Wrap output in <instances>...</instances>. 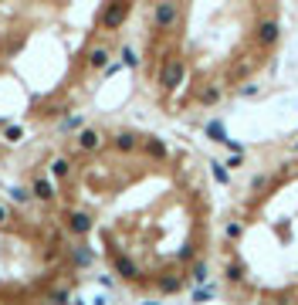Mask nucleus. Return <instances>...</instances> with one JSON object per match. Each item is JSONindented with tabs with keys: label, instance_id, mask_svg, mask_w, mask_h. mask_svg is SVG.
Here are the masks:
<instances>
[{
	"label": "nucleus",
	"instance_id": "7ed1b4c3",
	"mask_svg": "<svg viewBox=\"0 0 298 305\" xmlns=\"http://www.w3.org/2000/svg\"><path fill=\"white\" fill-rule=\"evenodd\" d=\"M217 292L234 302L298 305V150L264 166L227 214Z\"/></svg>",
	"mask_w": 298,
	"mask_h": 305
},
{
	"label": "nucleus",
	"instance_id": "1a4fd4ad",
	"mask_svg": "<svg viewBox=\"0 0 298 305\" xmlns=\"http://www.w3.org/2000/svg\"><path fill=\"white\" fill-rule=\"evenodd\" d=\"M0 221H7V210H3V207H0Z\"/></svg>",
	"mask_w": 298,
	"mask_h": 305
},
{
	"label": "nucleus",
	"instance_id": "20e7f679",
	"mask_svg": "<svg viewBox=\"0 0 298 305\" xmlns=\"http://www.w3.org/2000/svg\"><path fill=\"white\" fill-rule=\"evenodd\" d=\"M31 193H34L37 200H55V197H58V187H55L48 176H37V180L31 183Z\"/></svg>",
	"mask_w": 298,
	"mask_h": 305
},
{
	"label": "nucleus",
	"instance_id": "f03ea898",
	"mask_svg": "<svg viewBox=\"0 0 298 305\" xmlns=\"http://www.w3.org/2000/svg\"><path fill=\"white\" fill-rule=\"evenodd\" d=\"M281 44L285 0H152L136 68L169 115H207L247 95Z\"/></svg>",
	"mask_w": 298,
	"mask_h": 305
},
{
	"label": "nucleus",
	"instance_id": "f257e3e1",
	"mask_svg": "<svg viewBox=\"0 0 298 305\" xmlns=\"http://www.w3.org/2000/svg\"><path fill=\"white\" fill-rule=\"evenodd\" d=\"M88 156L81 190L95 204L92 234L112 275L149 295H180L207 282L214 207L200 170L163 136L139 133L132 146L109 136Z\"/></svg>",
	"mask_w": 298,
	"mask_h": 305
},
{
	"label": "nucleus",
	"instance_id": "39448f33",
	"mask_svg": "<svg viewBox=\"0 0 298 305\" xmlns=\"http://www.w3.org/2000/svg\"><path fill=\"white\" fill-rule=\"evenodd\" d=\"M51 176H55V180H68V176H72V159H68V156H58V159L51 163Z\"/></svg>",
	"mask_w": 298,
	"mask_h": 305
},
{
	"label": "nucleus",
	"instance_id": "423d86ee",
	"mask_svg": "<svg viewBox=\"0 0 298 305\" xmlns=\"http://www.w3.org/2000/svg\"><path fill=\"white\" fill-rule=\"evenodd\" d=\"M7 193H10V200H17V204H20V207H24V204H31V200H34V193H31V190H24V187H10V190H7Z\"/></svg>",
	"mask_w": 298,
	"mask_h": 305
},
{
	"label": "nucleus",
	"instance_id": "6e6552de",
	"mask_svg": "<svg viewBox=\"0 0 298 305\" xmlns=\"http://www.w3.org/2000/svg\"><path fill=\"white\" fill-rule=\"evenodd\" d=\"M61 126H65V129H81L85 122H81V115L74 112V115H65V122H61Z\"/></svg>",
	"mask_w": 298,
	"mask_h": 305
},
{
	"label": "nucleus",
	"instance_id": "0eeeda50",
	"mask_svg": "<svg viewBox=\"0 0 298 305\" xmlns=\"http://www.w3.org/2000/svg\"><path fill=\"white\" fill-rule=\"evenodd\" d=\"M3 136H7V143H20V139H24V129H20V126H7Z\"/></svg>",
	"mask_w": 298,
	"mask_h": 305
}]
</instances>
